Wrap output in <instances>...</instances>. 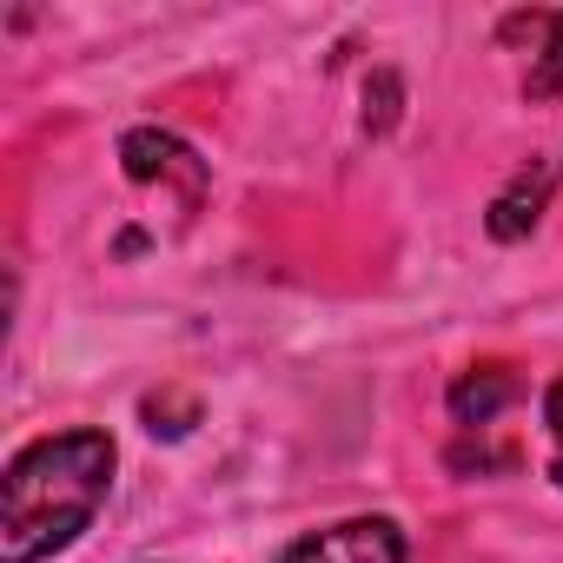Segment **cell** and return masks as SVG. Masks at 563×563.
I'll use <instances>...</instances> for the list:
<instances>
[{"mask_svg": "<svg viewBox=\"0 0 563 563\" xmlns=\"http://www.w3.org/2000/svg\"><path fill=\"white\" fill-rule=\"evenodd\" d=\"M510 464H517V451H510V444H484V431H477V444H471V438L451 444V471H464V477H471V471H510Z\"/></svg>", "mask_w": 563, "mask_h": 563, "instance_id": "52a82bcc", "label": "cell"}, {"mask_svg": "<svg viewBox=\"0 0 563 563\" xmlns=\"http://www.w3.org/2000/svg\"><path fill=\"white\" fill-rule=\"evenodd\" d=\"M120 166H126L133 186H179L186 206H199V192H206V159L186 140L159 133V126H133L120 140Z\"/></svg>", "mask_w": 563, "mask_h": 563, "instance_id": "3957f363", "label": "cell"}, {"mask_svg": "<svg viewBox=\"0 0 563 563\" xmlns=\"http://www.w3.org/2000/svg\"><path fill=\"white\" fill-rule=\"evenodd\" d=\"M497 34H504V41H530L523 93H530V100H556V93H563V14H510Z\"/></svg>", "mask_w": 563, "mask_h": 563, "instance_id": "277c9868", "label": "cell"}, {"mask_svg": "<svg viewBox=\"0 0 563 563\" xmlns=\"http://www.w3.org/2000/svg\"><path fill=\"white\" fill-rule=\"evenodd\" d=\"M543 424H550V477L563 490V378L543 391Z\"/></svg>", "mask_w": 563, "mask_h": 563, "instance_id": "ba28073f", "label": "cell"}, {"mask_svg": "<svg viewBox=\"0 0 563 563\" xmlns=\"http://www.w3.org/2000/svg\"><path fill=\"white\" fill-rule=\"evenodd\" d=\"M278 563H405V530L391 517H345L299 537Z\"/></svg>", "mask_w": 563, "mask_h": 563, "instance_id": "7a4b0ae2", "label": "cell"}, {"mask_svg": "<svg viewBox=\"0 0 563 563\" xmlns=\"http://www.w3.org/2000/svg\"><path fill=\"white\" fill-rule=\"evenodd\" d=\"M113 490V438L107 431H54L14 451L0 477V563H41L67 550Z\"/></svg>", "mask_w": 563, "mask_h": 563, "instance_id": "6da1fadb", "label": "cell"}, {"mask_svg": "<svg viewBox=\"0 0 563 563\" xmlns=\"http://www.w3.org/2000/svg\"><path fill=\"white\" fill-rule=\"evenodd\" d=\"M543 206H550V166H523V173H517V179L490 199L484 232H490L497 245H517V239H530V232H537Z\"/></svg>", "mask_w": 563, "mask_h": 563, "instance_id": "5b68a950", "label": "cell"}, {"mask_svg": "<svg viewBox=\"0 0 563 563\" xmlns=\"http://www.w3.org/2000/svg\"><path fill=\"white\" fill-rule=\"evenodd\" d=\"M517 398H523V385H517L510 365H471V372L451 385L444 405H451V418H457L464 431H484V424H490L497 411H510Z\"/></svg>", "mask_w": 563, "mask_h": 563, "instance_id": "8992f818", "label": "cell"}]
</instances>
